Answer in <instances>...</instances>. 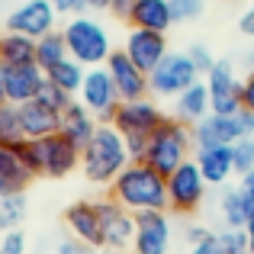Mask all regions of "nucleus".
I'll return each mask as SVG.
<instances>
[{"label":"nucleus","instance_id":"40","mask_svg":"<svg viewBox=\"0 0 254 254\" xmlns=\"http://www.w3.org/2000/svg\"><path fill=\"white\" fill-rule=\"evenodd\" d=\"M242 110L254 113V71L242 77Z\"/></svg>","mask_w":254,"mask_h":254},{"label":"nucleus","instance_id":"21","mask_svg":"<svg viewBox=\"0 0 254 254\" xmlns=\"http://www.w3.org/2000/svg\"><path fill=\"white\" fill-rule=\"evenodd\" d=\"M126 23L132 29H151V32H164L174 26V13H171V0H132Z\"/></svg>","mask_w":254,"mask_h":254},{"label":"nucleus","instance_id":"18","mask_svg":"<svg viewBox=\"0 0 254 254\" xmlns=\"http://www.w3.org/2000/svg\"><path fill=\"white\" fill-rule=\"evenodd\" d=\"M193 161L199 164L206 184L209 187H222L232 180L235 174V158H232V145H199L193 151Z\"/></svg>","mask_w":254,"mask_h":254},{"label":"nucleus","instance_id":"30","mask_svg":"<svg viewBox=\"0 0 254 254\" xmlns=\"http://www.w3.org/2000/svg\"><path fill=\"white\" fill-rule=\"evenodd\" d=\"M206 10V0H171V13H174V26L180 23H193L199 19Z\"/></svg>","mask_w":254,"mask_h":254},{"label":"nucleus","instance_id":"15","mask_svg":"<svg viewBox=\"0 0 254 254\" xmlns=\"http://www.w3.org/2000/svg\"><path fill=\"white\" fill-rule=\"evenodd\" d=\"M106 71H110V77H113V84H116V90H119L123 100H142V97L151 93L148 90V74L132 62L126 49H113V55L106 58Z\"/></svg>","mask_w":254,"mask_h":254},{"label":"nucleus","instance_id":"38","mask_svg":"<svg viewBox=\"0 0 254 254\" xmlns=\"http://www.w3.org/2000/svg\"><path fill=\"white\" fill-rule=\"evenodd\" d=\"M190 254H225L222 245H219V232H209L203 242H196V245L190 248Z\"/></svg>","mask_w":254,"mask_h":254},{"label":"nucleus","instance_id":"6","mask_svg":"<svg viewBox=\"0 0 254 254\" xmlns=\"http://www.w3.org/2000/svg\"><path fill=\"white\" fill-rule=\"evenodd\" d=\"M254 135V113H209L193 126V145H235L238 138Z\"/></svg>","mask_w":254,"mask_h":254},{"label":"nucleus","instance_id":"49","mask_svg":"<svg viewBox=\"0 0 254 254\" xmlns=\"http://www.w3.org/2000/svg\"><path fill=\"white\" fill-rule=\"evenodd\" d=\"M248 254H251V251H248Z\"/></svg>","mask_w":254,"mask_h":254},{"label":"nucleus","instance_id":"13","mask_svg":"<svg viewBox=\"0 0 254 254\" xmlns=\"http://www.w3.org/2000/svg\"><path fill=\"white\" fill-rule=\"evenodd\" d=\"M171 216L168 209H151L135 216V238H132V254H168L171 248Z\"/></svg>","mask_w":254,"mask_h":254},{"label":"nucleus","instance_id":"19","mask_svg":"<svg viewBox=\"0 0 254 254\" xmlns=\"http://www.w3.org/2000/svg\"><path fill=\"white\" fill-rule=\"evenodd\" d=\"M45 71L39 68L36 62L32 64H13L6 68V103H26V100H36L45 87Z\"/></svg>","mask_w":254,"mask_h":254},{"label":"nucleus","instance_id":"26","mask_svg":"<svg viewBox=\"0 0 254 254\" xmlns=\"http://www.w3.org/2000/svg\"><path fill=\"white\" fill-rule=\"evenodd\" d=\"M62 58H68V42H64L62 29H55V32H49V36L36 39V64L42 71H49L52 64H58Z\"/></svg>","mask_w":254,"mask_h":254},{"label":"nucleus","instance_id":"8","mask_svg":"<svg viewBox=\"0 0 254 254\" xmlns=\"http://www.w3.org/2000/svg\"><path fill=\"white\" fill-rule=\"evenodd\" d=\"M164 119H168L164 106L158 103V97L148 93V97H142V100H123L116 116H113V126L123 132L126 142H129V138H145V142H148V135Z\"/></svg>","mask_w":254,"mask_h":254},{"label":"nucleus","instance_id":"43","mask_svg":"<svg viewBox=\"0 0 254 254\" xmlns=\"http://www.w3.org/2000/svg\"><path fill=\"white\" fill-rule=\"evenodd\" d=\"M206 235H209V229H203V225H190V229H187V238H190L193 245H196V242H203Z\"/></svg>","mask_w":254,"mask_h":254},{"label":"nucleus","instance_id":"10","mask_svg":"<svg viewBox=\"0 0 254 254\" xmlns=\"http://www.w3.org/2000/svg\"><path fill=\"white\" fill-rule=\"evenodd\" d=\"M77 100H81L100 123H113V116H116L123 97H119V90H116V84H113L106 64H100V68H87L84 84H81V90H77Z\"/></svg>","mask_w":254,"mask_h":254},{"label":"nucleus","instance_id":"42","mask_svg":"<svg viewBox=\"0 0 254 254\" xmlns=\"http://www.w3.org/2000/svg\"><path fill=\"white\" fill-rule=\"evenodd\" d=\"M129 6H132V0H113L110 13H113V16H119V19H126V16H129Z\"/></svg>","mask_w":254,"mask_h":254},{"label":"nucleus","instance_id":"12","mask_svg":"<svg viewBox=\"0 0 254 254\" xmlns=\"http://www.w3.org/2000/svg\"><path fill=\"white\" fill-rule=\"evenodd\" d=\"M206 90H209L212 113H238L242 110V77L229 58H219L206 74Z\"/></svg>","mask_w":254,"mask_h":254},{"label":"nucleus","instance_id":"39","mask_svg":"<svg viewBox=\"0 0 254 254\" xmlns=\"http://www.w3.org/2000/svg\"><path fill=\"white\" fill-rule=\"evenodd\" d=\"M55 254H97V248H90V245L77 242V238H64V242L55 248Z\"/></svg>","mask_w":254,"mask_h":254},{"label":"nucleus","instance_id":"4","mask_svg":"<svg viewBox=\"0 0 254 254\" xmlns=\"http://www.w3.org/2000/svg\"><path fill=\"white\" fill-rule=\"evenodd\" d=\"M193 126L180 123V119L168 116L155 132L148 135V145H145V164H151L158 174H174L184 161L193 158Z\"/></svg>","mask_w":254,"mask_h":254},{"label":"nucleus","instance_id":"35","mask_svg":"<svg viewBox=\"0 0 254 254\" xmlns=\"http://www.w3.org/2000/svg\"><path fill=\"white\" fill-rule=\"evenodd\" d=\"M0 254H26V235L19 229L0 235Z\"/></svg>","mask_w":254,"mask_h":254},{"label":"nucleus","instance_id":"17","mask_svg":"<svg viewBox=\"0 0 254 254\" xmlns=\"http://www.w3.org/2000/svg\"><path fill=\"white\" fill-rule=\"evenodd\" d=\"M123 49L129 52V58L145 71V74H151V71L161 64V58L171 52L168 49V36H164V32H151V29H129Z\"/></svg>","mask_w":254,"mask_h":254},{"label":"nucleus","instance_id":"23","mask_svg":"<svg viewBox=\"0 0 254 254\" xmlns=\"http://www.w3.org/2000/svg\"><path fill=\"white\" fill-rule=\"evenodd\" d=\"M97 126H100V119L93 116L90 110H87L81 100H74V103H71L68 110L62 113V132H64V135H68L71 142L77 145V148H84V145L93 138Z\"/></svg>","mask_w":254,"mask_h":254},{"label":"nucleus","instance_id":"2","mask_svg":"<svg viewBox=\"0 0 254 254\" xmlns=\"http://www.w3.org/2000/svg\"><path fill=\"white\" fill-rule=\"evenodd\" d=\"M129 161H132L129 145L113 123H100L93 138L81 148V174L87 177V184L97 187H110L126 171Z\"/></svg>","mask_w":254,"mask_h":254},{"label":"nucleus","instance_id":"24","mask_svg":"<svg viewBox=\"0 0 254 254\" xmlns=\"http://www.w3.org/2000/svg\"><path fill=\"white\" fill-rule=\"evenodd\" d=\"M0 62L6 68H13V64H32L36 62V39L23 36V32L3 29L0 32Z\"/></svg>","mask_w":254,"mask_h":254},{"label":"nucleus","instance_id":"3","mask_svg":"<svg viewBox=\"0 0 254 254\" xmlns=\"http://www.w3.org/2000/svg\"><path fill=\"white\" fill-rule=\"evenodd\" d=\"M13 148L36 177L62 180L71 171L81 168V148L64 132H55V135H45V138H26V142L13 145Z\"/></svg>","mask_w":254,"mask_h":254},{"label":"nucleus","instance_id":"28","mask_svg":"<svg viewBox=\"0 0 254 254\" xmlns=\"http://www.w3.org/2000/svg\"><path fill=\"white\" fill-rule=\"evenodd\" d=\"M26 219V193H0V235L19 229Z\"/></svg>","mask_w":254,"mask_h":254},{"label":"nucleus","instance_id":"11","mask_svg":"<svg viewBox=\"0 0 254 254\" xmlns=\"http://www.w3.org/2000/svg\"><path fill=\"white\" fill-rule=\"evenodd\" d=\"M3 29L10 32H23L29 39H42L49 32L58 29V13L52 10L49 0H19L10 13H6Z\"/></svg>","mask_w":254,"mask_h":254},{"label":"nucleus","instance_id":"5","mask_svg":"<svg viewBox=\"0 0 254 254\" xmlns=\"http://www.w3.org/2000/svg\"><path fill=\"white\" fill-rule=\"evenodd\" d=\"M62 36L68 42V55L77 58L84 68H100L106 64V58L113 55V36L97 16L90 13H77L68 16L62 26Z\"/></svg>","mask_w":254,"mask_h":254},{"label":"nucleus","instance_id":"20","mask_svg":"<svg viewBox=\"0 0 254 254\" xmlns=\"http://www.w3.org/2000/svg\"><path fill=\"white\" fill-rule=\"evenodd\" d=\"M19 116H23L26 138H45V135L62 132V113H58L55 106H49L42 97L19 103Z\"/></svg>","mask_w":254,"mask_h":254},{"label":"nucleus","instance_id":"16","mask_svg":"<svg viewBox=\"0 0 254 254\" xmlns=\"http://www.w3.org/2000/svg\"><path fill=\"white\" fill-rule=\"evenodd\" d=\"M64 229L71 238L90 245V248H103V222H100V206L97 199H77L64 209Z\"/></svg>","mask_w":254,"mask_h":254},{"label":"nucleus","instance_id":"27","mask_svg":"<svg viewBox=\"0 0 254 254\" xmlns=\"http://www.w3.org/2000/svg\"><path fill=\"white\" fill-rule=\"evenodd\" d=\"M26 142V129H23V116H19L16 103H3L0 106V145L13 148V145Z\"/></svg>","mask_w":254,"mask_h":254},{"label":"nucleus","instance_id":"29","mask_svg":"<svg viewBox=\"0 0 254 254\" xmlns=\"http://www.w3.org/2000/svg\"><path fill=\"white\" fill-rule=\"evenodd\" d=\"M219 212H222L225 229H245V225H248V219H251V212H248V206H245L238 187H235V190H225V193H222Z\"/></svg>","mask_w":254,"mask_h":254},{"label":"nucleus","instance_id":"7","mask_svg":"<svg viewBox=\"0 0 254 254\" xmlns=\"http://www.w3.org/2000/svg\"><path fill=\"white\" fill-rule=\"evenodd\" d=\"M199 77L203 74L196 71V64L190 62L187 52H168V55L161 58V64L148 74V90H151V97H158V100H174L180 90L196 84Z\"/></svg>","mask_w":254,"mask_h":254},{"label":"nucleus","instance_id":"9","mask_svg":"<svg viewBox=\"0 0 254 254\" xmlns=\"http://www.w3.org/2000/svg\"><path fill=\"white\" fill-rule=\"evenodd\" d=\"M206 187L209 184H206L199 164L193 158L184 161L174 174H168V209L177 216H193L206 199Z\"/></svg>","mask_w":254,"mask_h":254},{"label":"nucleus","instance_id":"31","mask_svg":"<svg viewBox=\"0 0 254 254\" xmlns=\"http://www.w3.org/2000/svg\"><path fill=\"white\" fill-rule=\"evenodd\" d=\"M232 158H235V174L254 171V135H245L232 145Z\"/></svg>","mask_w":254,"mask_h":254},{"label":"nucleus","instance_id":"33","mask_svg":"<svg viewBox=\"0 0 254 254\" xmlns=\"http://www.w3.org/2000/svg\"><path fill=\"white\" fill-rule=\"evenodd\" d=\"M39 97H42L49 106H55L58 113H64V110H68V106L77 100L74 93H68V90H62V87H55L52 81H45V87H42V93H39Z\"/></svg>","mask_w":254,"mask_h":254},{"label":"nucleus","instance_id":"25","mask_svg":"<svg viewBox=\"0 0 254 254\" xmlns=\"http://www.w3.org/2000/svg\"><path fill=\"white\" fill-rule=\"evenodd\" d=\"M84 74H87V68L77 58H62L58 64H52L49 71H45V77H49L55 87H62V90H68V93H74L77 97V90H81V84H84Z\"/></svg>","mask_w":254,"mask_h":254},{"label":"nucleus","instance_id":"32","mask_svg":"<svg viewBox=\"0 0 254 254\" xmlns=\"http://www.w3.org/2000/svg\"><path fill=\"white\" fill-rule=\"evenodd\" d=\"M219 245L225 254H248V235L245 229H222L219 232Z\"/></svg>","mask_w":254,"mask_h":254},{"label":"nucleus","instance_id":"44","mask_svg":"<svg viewBox=\"0 0 254 254\" xmlns=\"http://www.w3.org/2000/svg\"><path fill=\"white\" fill-rule=\"evenodd\" d=\"M110 3H113V0H84V6H87V10H97V13L110 10Z\"/></svg>","mask_w":254,"mask_h":254},{"label":"nucleus","instance_id":"34","mask_svg":"<svg viewBox=\"0 0 254 254\" xmlns=\"http://www.w3.org/2000/svg\"><path fill=\"white\" fill-rule=\"evenodd\" d=\"M187 55H190V62L196 64V71H199L203 77L209 74V68H212V64L219 62V58H216V55L209 52V45H206V42H193L190 49H187Z\"/></svg>","mask_w":254,"mask_h":254},{"label":"nucleus","instance_id":"46","mask_svg":"<svg viewBox=\"0 0 254 254\" xmlns=\"http://www.w3.org/2000/svg\"><path fill=\"white\" fill-rule=\"evenodd\" d=\"M245 235H248V251L254 254V216L248 219V225H245Z\"/></svg>","mask_w":254,"mask_h":254},{"label":"nucleus","instance_id":"41","mask_svg":"<svg viewBox=\"0 0 254 254\" xmlns=\"http://www.w3.org/2000/svg\"><path fill=\"white\" fill-rule=\"evenodd\" d=\"M238 29H242L248 39H254V3L242 13V19H238Z\"/></svg>","mask_w":254,"mask_h":254},{"label":"nucleus","instance_id":"14","mask_svg":"<svg viewBox=\"0 0 254 254\" xmlns=\"http://www.w3.org/2000/svg\"><path fill=\"white\" fill-rule=\"evenodd\" d=\"M97 206H100V222H103V248L106 251L132 248V238H135V212L119 206L113 196L97 199Z\"/></svg>","mask_w":254,"mask_h":254},{"label":"nucleus","instance_id":"48","mask_svg":"<svg viewBox=\"0 0 254 254\" xmlns=\"http://www.w3.org/2000/svg\"><path fill=\"white\" fill-rule=\"evenodd\" d=\"M113 254H132V251H113Z\"/></svg>","mask_w":254,"mask_h":254},{"label":"nucleus","instance_id":"37","mask_svg":"<svg viewBox=\"0 0 254 254\" xmlns=\"http://www.w3.org/2000/svg\"><path fill=\"white\" fill-rule=\"evenodd\" d=\"M49 3H52V10H55L58 16H64V19H68V16H77V13L87 10L84 0H49Z\"/></svg>","mask_w":254,"mask_h":254},{"label":"nucleus","instance_id":"22","mask_svg":"<svg viewBox=\"0 0 254 254\" xmlns=\"http://www.w3.org/2000/svg\"><path fill=\"white\" fill-rule=\"evenodd\" d=\"M212 113L209 106V90H206V81H196L190 84L187 90H180L177 97H174V119H180V123L187 126H196L199 119H206Z\"/></svg>","mask_w":254,"mask_h":254},{"label":"nucleus","instance_id":"45","mask_svg":"<svg viewBox=\"0 0 254 254\" xmlns=\"http://www.w3.org/2000/svg\"><path fill=\"white\" fill-rule=\"evenodd\" d=\"M6 103V64L0 62V106Z\"/></svg>","mask_w":254,"mask_h":254},{"label":"nucleus","instance_id":"47","mask_svg":"<svg viewBox=\"0 0 254 254\" xmlns=\"http://www.w3.org/2000/svg\"><path fill=\"white\" fill-rule=\"evenodd\" d=\"M248 68H251V71H254V49H251V52H248Z\"/></svg>","mask_w":254,"mask_h":254},{"label":"nucleus","instance_id":"1","mask_svg":"<svg viewBox=\"0 0 254 254\" xmlns=\"http://www.w3.org/2000/svg\"><path fill=\"white\" fill-rule=\"evenodd\" d=\"M110 196L129 212L168 209V177L145 161H129L126 171L110 184Z\"/></svg>","mask_w":254,"mask_h":254},{"label":"nucleus","instance_id":"36","mask_svg":"<svg viewBox=\"0 0 254 254\" xmlns=\"http://www.w3.org/2000/svg\"><path fill=\"white\" fill-rule=\"evenodd\" d=\"M238 193H242V199H245V206H248V212L254 216V171L248 174H238Z\"/></svg>","mask_w":254,"mask_h":254}]
</instances>
